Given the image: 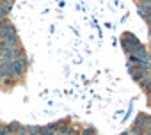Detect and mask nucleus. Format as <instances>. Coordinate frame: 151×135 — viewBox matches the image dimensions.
I'll use <instances>...</instances> for the list:
<instances>
[{
  "label": "nucleus",
  "mask_w": 151,
  "mask_h": 135,
  "mask_svg": "<svg viewBox=\"0 0 151 135\" xmlns=\"http://www.w3.org/2000/svg\"><path fill=\"white\" fill-rule=\"evenodd\" d=\"M4 77H6V73H4V68L0 66V78H4Z\"/></svg>",
  "instance_id": "20e7f679"
},
{
  "label": "nucleus",
  "mask_w": 151,
  "mask_h": 135,
  "mask_svg": "<svg viewBox=\"0 0 151 135\" xmlns=\"http://www.w3.org/2000/svg\"><path fill=\"white\" fill-rule=\"evenodd\" d=\"M22 59V52L18 48H2L0 50V62H13Z\"/></svg>",
  "instance_id": "f257e3e1"
},
{
  "label": "nucleus",
  "mask_w": 151,
  "mask_h": 135,
  "mask_svg": "<svg viewBox=\"0 0 151 135\" xmlns=\"http://www.w3.org/2000/svg\"><path fill=\"white\" fill-rule=\"evenodd\" d=\"M6 13H7V9L2 6V4H0V20H4V16H6Z\"/></svg>",
  "instance_id": "f03ea898"
},
{
  "label": "nucleus",
  "mask_w": 151,
  "mask_h": 135,
  "mask_svg": "<svg viewBox=\"0 0 151 135\" xmlns=\"http://www.w3.org/2000/svg\"><path fill=\"white\" fill-rule=\"evenodd\" d=\"M144 87H146L147 93H151V80H146V82H144Z\"/></svg>",
  "instance_id": "7ed1b4c3"
}]
</instances>
